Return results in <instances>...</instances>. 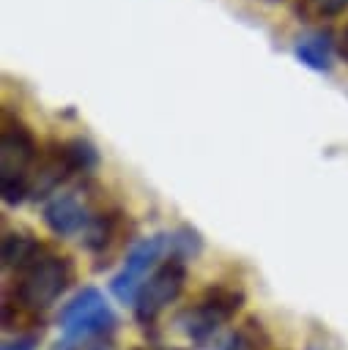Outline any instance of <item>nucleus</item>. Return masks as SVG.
<instances>
[{
	"instance_id": "nucleus-2",
	"label": "nucleus",
	"mask_w": 348,
	"mask_h": 350,
	"mask_svg": "<svg viewBox=\"0 0 348 350\" xmlns=\"http://www.w3.org/2000/svg\"><path fill=\"white\" fill-rule=\"evenodd\" d=\"M74 282V262L66 254H55L44 249L33 262H27L19 273H14V301L27 312L49 309L66 295Z\"/></svg>"
},
{
	"instance_id": "nucleus-8",
	"label": "nucleus",
	"mask_w": 348,
	"mask_h": 350,
	"mask_svg": "<svg viewBox=\"0 0 348 350\" xmlns=\"http://www.w3.org/2000/svg\"><path fill=\"white\" fill-rule=\"evenodd\" d=\"M334 49H337V44L332 41V36L326 30H307V33L296 36V41H293V57L315 74L332 71Z\"/></svg>"
},
{
	"instance_id": "nucleus-14",
	"label": "nucleus",
	"mask_w": 348,
	"mask_h": 350,
	"mask_svg": "<svg viewBox=\"0 0 348 350\" xmlns=\"http://www.w3.org/2000/svg\"><path fill=\"white\" fill-rule=\"evenodd\" d=\"M348 8V0H296V11L304 19H334Z\"/></svg>"
},
{
	"instance_id": "nucleus-10",
	"label": "nucleus",
	"mask_w": 348,
	"mask_h": 350,
	"mask_svg": "<svg viewBox=\"0 0 348 350\" xmlns=\"http://www.w3.org/2000/svg\"><path fill=\"white\" fill-rule=\"evenodd\" d=\"M47 246L38 243V238H33L30 232H5L3 235V268L19 273L27 262H33Z\"/></svg>"
},
{
	"instance_id": "nucleus-17",
	"label": "nucleus",
	"mask_w": 348,
	"mask_h": 350,
	"mask_svg": "<svg viewBox=\"0 0 348 350\" xmlns=\"http://www.w3.org/2000/svg\"><path fill=\"white\" fill-rule=\"evenodd\" d=\"M134 350H140V347H134Z\"/></svg>"
},
{
	"instance_id": "nucleus-12",
	"label": "nucleus",
	"mask_w": 348,
	"mask_h": 350,
	"mask_svg": "<svg viewBox=\"0 0 348 350\" xmlns=\"http://www.w3.org/2000/svg\"><path fill=\"white\" fill-rule=\"evenodd\" d=\"M269 347V334L258 317H247L219 350H266Z\"/></svg>"
},
{
	"instance_id": "nucleus-13",
	"label": "nucleus",
	"mask_w": 348,
	"mask_h": 350,
	"mask_svg": "<svg viewBox=\"0 0 348 350\" xmlns=\"http://www.w3.org/2000/svg\"><path fill=\"white\" fill-rule=\"evenodd\" d=\"M170 243H173V257H181V260H195L200 252H203V238L195 227L189 224H181L175 230H170Z\"/></svg>"
},
{
	"instance_id": "nucleus-9",
	"label": "nucleus",
	"mask_w": 348,
	"mask_h": 350,
	"mask_svg": "<svg viewBox=\"0 0 348 350\" xmlns=\"http://www.w3.org/2000/svg\"><path fill=\"white\" fill-rule=\"evenodd\" d=\"M121 227H123V213L118 208L112 211H99L90 221V227L85 230L82 235V246L96 254V257H107L110 249L115 246L118 235H121Z\"/></svg>"
},
{
	"instance_id": "nucleus-16",
	"label": "nucleus",
	"mask_w": 348,
	"mask_h": 350,
	"mask_svg": "<svg viewBox=\"0 0 348 350\" xmlns=\"http://www.w3.org/2000/svg\"><path fill=\"white\" fill-rule=\"evenodd\" d=\"M337 55L343 57V63L348 66V22H345V27H343V33H340V41H337Z\"/></svg>"
},
{
	"instance_id": "nucleus-15",
	"label": "nucleus",
	"mask_w": 348,
	"mask_h": 350,
	"mask_svg": "<svg viewBox=\"0 0 348 350\" xmlns=\"http://www.w3.org/2000/svg\"><path fill=\"white\" fill-rule=\"evenodd\" d=\"M36 347H38V334L33 331V334H16L5 339L0 350H36Z\"/></svg>"
},
{
	"instance_id": "nucleus-5",
	"label": "nucleus",
	"mask_w": 348,
	"mask_h": 350,
	"mask_svg": "<svg viewBox=\"0 0 348 350\" xmlns=\"http://www.w3.org/2000/svg\"><path fill=\"white\" fill-rule=\"evenodd\" d=\"M173 257V243H170V230L167 232H153L148 238H140L123 257L118 273L110 279V293L121 301V304H134L140 287L151 279V273L167 260Z\"/></svg>"
},
{
	"instance_id": "nucleus-4",
	"label": "nucleus",
	"mask_w": 348,
	"mask_h": 350,
	"mask_svg": "<svg viewBox=\"0 0 348 350\" xmlns=\"http://www.w3.org/2000/svg\"><path fill=\"white\" fill-rule=\"evenodd\" d=\"M58 328L63 334V342H96V339H112L118 317L107 301V295L99 287H82L77 290L58 312Z\"/></svg>"
},
{
	"instance_id": "nucleus-3",
	"label": "nucleus",
	"mask_w": 348,
	"mask_h": 350,
	"mask_svg": "<svg viewBox=\"0 0 348 350\" xmlns=\"http://www.w3.org/2000/svg\"><path fill=\"white\" fill-rule=\"evenodd\" d=\"M244 306V293L230 284H211L206 287L195 304L178 312L175 325L178 331L195 345V347H208L211 339L227 325L236 312Z\"/></svg>"
},
{
	"instance_id": "nucleus-11",
	"label": "nucleus",
	"mask_w": 348,
	"mask_h": 350,
	"mask_svg": "<svg viewBox=\"0 0 348 350\" xmlns=\"http://www.w3.org/2000/svg\"><path fill=\"white\" fill-rule=\"evenodd\" d=\"M60 148H63V156L69 161V170L71 175H90L99 170V150L90 139L85 137H71V139H60Z\"/></svg>"
},
{
	"instance_id": "nucleus-7",
	"label": "nucleus",
	"mask_w": 348,
	"mask_h": 350,
	"mask_svg": "<svg viewBox=\"0 0 348 350\" xmlns=\"http://www.w3.org/2000/svg\"><path fill=\"white\" fill-rule=\"evenodd\" d=\"M93 216L96 213L90 211V205L82 197V191H58L41 208V219H44L47 230L52 235H58V238L85 235V230L90 227Z\"/></svg>"
},
{
	"instance_id": "nucleus-6",
	"label": "nucleus",
	"mask_w": 348,
	"mask_h": 350,
	"mask_svg": "<svg viewBox=\"0 0 348 350\" xmlns=\"http://www.w3.org/2000/svg\"><path fill=\"white\" fill-rule=\"evenodd\" d=\"M186 287V260L181 257H167L153 273L151 279L140 287L132 309H134V320L142 328H151L159 314L178 301V295Z\"/></svg>"
},
{
	"instance_id": "nucleus-1",
	"label": "nucleus",
	"mask_w": 348,
	"mask_h": 350,
	"mask_svg": "<svg viewBox=\"0 0 348 350\" xmlns=\"http://www.w3.org/2000/svg\"><path fill=\"white\" fill-rule=\"evenodd\" d=\"M41 148L36 142V134L30 126L14 115L11 109H3L0 123V191L5 205H19L30 200L33 175L38 164Z\"/></svg>"
}]
</instances>
